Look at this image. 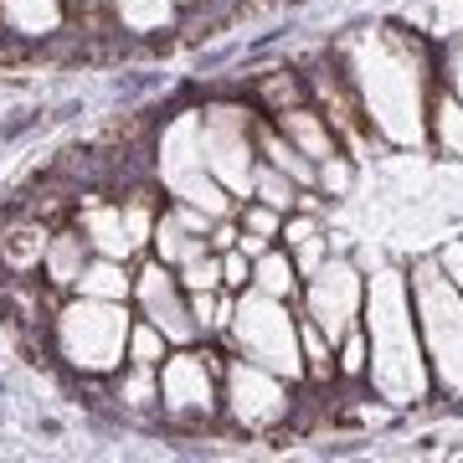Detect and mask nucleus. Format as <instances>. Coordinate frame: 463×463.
Wrapping results in <instances>:
<instances>
[{
  "mask_svg": "<svg viewBox=\"0 0 463 463\" xmlns=\"http://www.w3.org/2000/svg\"><path fill=\"white\" fill-rule=\"evenodd\" d=\"M0 32L16 42H52L67 32V0H0Z\"/></svg>",
  "mask_w": 463,
  "mask_h": 463,
  "instance_id": "4468645a",
  "label": "nucleus"
},
{
  "mask_svg": "<svg viewBox=\"0 0 463 463\" xmlns=\"http://www.w3.org/2000/svg\"><path fill=\"white\" fill-rule=\"evenodd\" d=\"M191 242H196V237L181 227V216L170 212V206L155 216V227H149V258H160L165 268H175L185 258V248H191Z\"/></svg>",
  "mask_w": 463,
  "mask_h": 463,
  "instance_id": "5701e85b",
  "label": "nucleus"
},
{
  "mask_svg": "<svg viewBox=\"0 0 463 463\" xmlns=\"http://www.w3.org/2000/svg\"><path fill=\"white\" fill-rule=\"evenodd\" d=\"M72 5H78V0H67V11H72Z\"/></svg>",
  "mask_w": 463,
  "mask_h": 463,
  "instance_id": "e433bc0d",
  "label": "nucleus"
},
{
  "mask_svg": "<svg viewBox=\"0 0 463 463\" xmlns=\"http://www.w3.org/2000/svg\"><path fill=\"white\" fill-rule=\"evenodd\" d=\"M428 145L443 160H463V103L443 83H432V99H428Z\"/></svg>",
  "mask_w": 463,
  "mask_h": 463,
  "instance_id": "dca6fc26",
  "label": "nucleus"
},
{
  "mask_svg": "<svg viewBox=\"0 0 463 463\" xmlns=\"http://www.w3.org/2000/svg\"><path fill=\"white\" fill-rule=\"evenodd\" d=\"M237 227L252 232V237H268V242H279V227H283V212L263 206V201H237Z\"/></svg>",
  "mask_w": 463,
  "mask_h": 463,
  "instance_id": "c756f323",
  "label": "nucleus"
},
{
  "mask_svg": "<svg viewBox=\"0 0 463 463\" xmlns=\"http://www.w3.org/2000/svg\"><path fill=\"white\" fill-rule=\"evenodd\" d=\"M222 365L227 355L196 345H170L165 361L155 365V381H160V407H165L175 422H212L222 417Z\"/></svg>",
  "mask_w": 463,
  "mask_h": 463,
  "instance_id": "0eeeda50",
  "label": "nucleus"
},
{
  "mask_svg": "<svg viewBox=\"0 0 463 463\" xmlns=\"http://www.w3.org/2000/svg\"><path fill=\"white\" fill-rule=\"evenodd\" d=\"M335 62L361 103L365 124L386 149L428 145V99H432V52L397 21L361 26L335 42Z\"/></svg>",
  "mask_w": 463,
  "mask_h": 463,
  "instance_id": "f257e3e1",
  "label": "nucleus"
},
{
  "mask_svg": "<svg viewBox=\"0 0 463 463\" xmlns=\"http://www.w3.org/2000/svg\"><path fill=\"white\" fill-rule=\"evenodd\" d=\"M114 397L124 407H160V381H155V365H129V371H114Z\"/></svg>",
  "mask_w": 463,
  "mask_h": 463,
  "instance_id": "b1692460",
  "label": "nucleus"
},
{
  "mask_svg": "<svg viewBox=\"0 0 463 463\" xmlns=\"http://www.w3.org/2000/svg\"><path fill=\"white\" fill-rule=\"evenodd\" d=\"M129 288H134V273L129 263H118V258H103L93 252L72 283V294H88V298H118V304H129Z\"/></svg>",
  "mask_w": 463,
  "mask_h": 463,
  "instance_id": "f3484780",
  "label": "nucleus"
},
{
  "mask_svg": "<svg viewBox=\"0 0 463 463\" xmlns=\"http://www.w3.org/2000/svg\"><path fill=\"white\" fill-rule=\"evenodd\" d=\"M129 304H134V315L149 319L170 345H196V340H201L196 319H191V298H185L175 268H165L160 258H145V263L134 268Z\"/></svg>",
  "mask_w": 463,
  "mask_h": 463,
  "instance_id": "9d476101",
  "label": "nucleus"
},
{
  "mask_svg": "<svg viewBox=\"0 0 463 463\" xmlns=\"http://www.w3.org/2000/svg\"><path fill=\"white\" fill-rule=\"evenodd\" d=\"M432 78H438V83H443L448 93L463 103V32H458V36H448L443 52L432 57Z\"/></svg>",
  "mask_w": 463,
  "mask_h": 463,
  "instance_id": "c85d7f7f",
  "label": "nucleus"
},
{
  "mask_svg": "<svg viewBox=\"0 0 463 463\" xmlns=\"http://www.w3.org/2000/svg\"><path fill=\"white\" fill-rule=\"evenodd\" d=\"M422 26H428V36H438V42L458 36V32H463V0H428Z\"/></svg>",
  "mask_w": 463,
  "mask_h": 463,
  "instance_id": "7c9ffc66",
  "label": "nucleus"
},
{
  "mask_svg": "<svg viewBox=\"0 0 463 463\" xmlns=\"http://www.w3.org/2000/svg\"><path fill=\"white\" fill-rule=\"evenodd\" d=\"M227 345L232 355L279 371L283 381L304 386V355H298V309L288 298H273L263 288H242L232 304V325H227Z\"/></svg>",
  "mask_w": 463,
  "mask_h": 463,
  "instance_id": "39448f33",
  "label": "nucleus"
},
{
  "mask_svg": "<svg viewBox=\"0 0 463 463\" xmlns=\"http://www.w3.org/2000/svg\"><path fill=\"white\" fill-rule=\"evenodd\" d=\"M88 258H93V242L83 237V227H52L47 258H42V279H47V288L72 294V283H78V273H83Z\"/></svg>",
  "mask_w": 463,
  "mask_h": 463,
  "instance_id": "2eb2a0df",
  "label": "nucleus"
},
{
  "mask_svg": "<svg viewBox=\"0 0 463 463\" xmlns=\"http://www.w3.org/2000/svg\"><path fill=\"white\" fill-rule=\"evenodd\" d=\"M294 392V381H283L279 371H268L248 355H232L222 365V417L237 432H279L298 407Z\"/></svg>",
  "mask_w": 463,
  "mask_h": 463,
  "instance_id": "423d86ee",
  "label": "nucleus"
},
{
  "mask_svg": "<svg viewBox=\"0 0 463 463\" xmlns=\"http://www.w3.org/2000/svg\"><path fill=\"white\" fill-rule=\"evenodd\" d=\"M248 283H252V258L242 248H227L222 252V288L227 294H242Z\"/></svg>",
  "mask_w": 463,
  "mask_h": 463,
  "instance_id": "2f4dec72",
  "label": "nucleus"
},
{
  "mask_svg": "<svg viewBox=\"0 0 463 463\" xmlns=\"http://www.w3.org/2000/svg\"><path fill=\"white\" fill-rule=\"evenodd\" d=\"M365 365H371V350H365V330H345L335 340V381H350V386H365Z\"/></svg>",
  "mask_w": 463,
  "mask_h": 463,
  "instance_id": "a878e982",
  "label": "nucleus"
},
{
  "mask_svg": "<svg viewBox=\"0 0 463 463\" xmlns=\"http://www.w3.org/2000/svg\"><path fill=\"white\" fill-rule=\"evenodd\" d=\"M407 288H412V315L422 330L432 392L463 407V294L448 283L438 258H417L407 268Z\"/></svg>",
  "mask_w": 463,
  "mask_h": 463,
  "instance_id": "20e7f679",
  "label": "nucleus"
},
{
  "mask_svg": "<svg viewBox=\"0 0 463 463\" xmlns=\"http://www.w3.org/2000/svg\"><path fill=\"white\" fill-rule=\"evenodd\" d=\"M175 279H181L185 294H216L222 288V252H212V242L196 237L185 248V258L175 263Z\"/></svg>",
  "mask_w": 463,
  "mask_h": 463,
  "instance_id": "412c9836",
  "label": "nucleus"
},
{
  "mask_svg": "<svg viewBox=\"0 0 463 463\" xmlns=\"http://www.w3.org/2000/svg\"><path fill=\"white\" fill-rule=\"evenodd\" d=\"M298 283H304V279H298V268H294V258H288V248H279V242H273L268 252H258V258H252V288H263V294L288 298V304H294Z\"/></svg>",
  "mask_w": 463,
  "mask_h": 463,
  "instance_id": "a211bd4d",
  "label": "nucleus"
},
{
  "mask_svg": "<svg viewBox=\"0 0 463 463\" xmlns=\"http://www.w3.org/2000/svg\"><path fill=\"white\" fill-rule=\"evenodd\" d=\"M252 103H258L263 114H283V109H294V103H309V83L298 78L294 67H273V72H263V78L252 83Z\"/></svg>",
  "mask_w": 463,
  "mask_h": 463,
  "instance_id": "aec40b11",
  "label": "nucleus"
},
{
  "mask_svg": "<svg viewBox=\"0 0 463 463\" xmlns=\"http://www.w3.org/2000/svg\"><path fill=\"white\" fill-rule=\"evenodd\" d=\"M165 350H170V340L149 319H139L134 315V325H129V365H160L165 361Z\"/></svg>",
  "mask_w": 463,
  "mask_h": 463,
  "instance_id": "cd10ccee",
  "label": "nucleus"
},
{
  "mask_svg": "<svg viewBox=\"0 0 463 463\" xmlns=\"http://www.w3.org/2000/svg\"><path fill=\"white\" fill-rule=\"evenodd\" d=\"M298 191L304 185H294L283 170H273V165H263L258 160V170H252V201H263V206H273V212H294V201H298Z\"/></svg>",
  "mask_w": 463,
  "mask_h": 463,
  "instance_id": "393cba45",
  "label": "nucleus"
},
{
  "mask_svg": "<svg viewBox=\"0 0 463 463\" xmlns=\"http://www.w3.org/2000/svg\"><path fill=\"white\" fill-rule=\"evenodd\" d=\"M47 237H52V222L47 216H16L11 227L0 232V268L11 273V279H32L42 273V258H47Z\"/></svg>",
  "mask_w": 463,
  "mask_h": 463,
  "instance_id": "ddd939ff",
  "label": "nucleus"
},
{
  "mask_svg": "<svg viewBox=\"0 0 463 463\" xmlns=\"http://www.w3.org/2000/svg\"><path fill=\"white\" fill-rule=\"evenodd\" d=\"M298 355H304V381H309L315 392H325L335 381V340L304 315H298Z\"/></svg>",
  "mask_w": 463,
  "mask_h": 463,
  "instance_id": "6ab92c4d",
  "label": "nucleus"
},
{
  "mask_svg": "<svg viewBox=\"0 0 463 463\" xmlns=\"http://www.w3.org/2000/svg\"><path fill=\"white\" fill-rule=\"evenodd\" d=\"M361 304H365V273L350 252H335L298 283V315L315 319L319 330L340 340L345 330L361 325Z\"/></svg>",
  "mask_w": 463,
  "mask_h": 463,
  "instance_id": "1a4fd4ad",
  "label": "nucleus"
},
{
  "mask_svg": "<svg viewBox=\"0 0 463 463\" xmlns=\"http://www.w3.org/2000/svg\"><path fill=\"white\" fill-rule=\"evenodd\" d=\"M315 191L325 201H340V196L355 191V160H350L345 149H335L330 160H319L315 165Z\"/></svg>",
  "mask_w": 463,
  "mask_h": 463,
  "instance_id": "bb28decb",
  "label": "nucleus"
},
{
  "mask_svg": "<svg viewBox=\"0 0 463 463\" xmlns=\"http://www.w3.org/2000/svg\"><path fill=\"white\" fill-rule=\"evenodd\" d=\"M268 118H273V129H279L283 139L304 155V160H315V165H319V160H330L335 149H345V145H340V134L330 129V118L319 114L315 103H294V109L268 114Z\"/></svg>",
  "mask_w": 463,
  "mask_h": 463,
  "instance_id": "9b49d317",
  "label": "nucleus"
},
{
  "mask_svg": "<svg viewBox=\"0 0 463 463\" xmlns=\"http://www.w3.org/2000/svg\"><path fill=\"white\" fill-rule=\"evenodd\" d=\"M361 330H365V350H371L365 392L381 397L392 412H417L422 402H432V371L428 355H422L407 268H381V273L365 279Z\"/></svg>",
  "mask_w": 463,
  "mask_h": 463,
  "instance_id": "f03ea898",
  "label": "nucleus"
},
{
  "mask_svg": "<svg viewBox=\"0 0 463 463\" xmlns=\"http://www.w3.org/2000/svg\"><path fill=\"white\" fill-rule=\"evenodd\" d=\"M78 227H83V237L93 242V252H103V258H118V263H129L134 252V237H129V222H124V206L118 201H99V191H88L83 212H78Z\"/></svg>",
  "mask_w": 463,
  "mask_h": 463,
  "instance_id": "f8f14e48",
  "label": "nucleus"
},
{
  "mask_svg": "<svg viewBox=\"0 0 463 463\" xmlns=\"http://www.w3.org/2000/svg\"><path fill=\"white\" fill-rule=\"evenodd\" d=\"M83 5H93V11H99V5H109V0H83Z\"/></svg>",
  "mask_w": 463,
  "mask_h": 463,
  "instance_id": "c9c22d12",
  "label": "nucleus"
},
{
  "mask_svg": "<svg viewBox=\"0 0 463 463\" xmlns=\"http://www.w3.org/2000/svg\"><path fill=\"white\" fill-rule=\"evenodd\" d=\"M109 5H114L118 32L149 36V32H165V26H170V16L181 11L185 0H109Z\"/></svg>",
  "mask_w": 463,
  "mask_h": 463,
  "instance_id": "4be33fe9",
  "label": "nucleus"
},
{
  "mask_svg": "<svg viewBox=\"0 0 463 463\" xmlns=\"http://www.w3.org/2000/svg\"><path fill=\"white\" fill-rule=\"evenodd\" d=\"M432 258H438V268L448 273V283H453V288L463 294V237H453V242H443V248L432 252Z\"/></svg>",
  "mask_w": 463,
  "mask_h": 463,
  "instance_id": "f704fd0d",
  "label": "nucleus"
},
{
  "mask_svg": "<svg viewBox=\"0 0 463 463\" xmlns=\"http://www.w3.org/2000/svg\"><path fill=\"white\" fill-rule=\"evenodd\" d=\"M319 216L315 212H288L279 227V248H298V242H309V237H319Z\"/></svg>",
  "mask_w": 463,
  "mask_h": 463,
  "instance_id": "473e14b6",
  "label": "nucleus"
},
{
  "mask_svg": "<svg viewBox=\"0 0 463 463\" xmlns=\"http://www.w3.org/2000/svg\"><path fill=\"white\" fill-rule=\"evenodd\" d=\"M288 258H294L298 279H309L325 258H330V232H319V237H309V242H298V248H288Z\"/></svg>",
  "mask_w": 463,
  "mask_h": 463,
  "instance_id": "72a5a7b5",
  "label": "nucleus"
},
{
  "mask_svg": "<svg viewBox=\"0 0 463 463\" xmlns=\"http://www.w3.org/2000/svg\"><path fill=\"white\" fill-rule=\"evenodd\" d=\"M129 325L134 315L118 298L67 294V304H57V315H52V350L78 376L103 381L129 365Z\"/></svg>",
  "mask_w": 463,
  "mask_h": 463,
  "instance_id": "7ed1b4c3",
  "label": "nucleus"
},
{
  "mask_svg": "<svg viewBox=\"0 0 463 463\" xmlns=\"http://www.w3.org/2000/svg\"><path fill=\"white\" fill-rule=\"evenodd\" d=\"M252 124H258V114H248L242 103H212V109H201V160H206V170L237 201L252 196V170H258Z\"/></svg>",
  "mask_w": 463,
  "mask_h": 463,
  "instance_id": "6e6552de",
  "label": "nucleus"
}]
</instances>
